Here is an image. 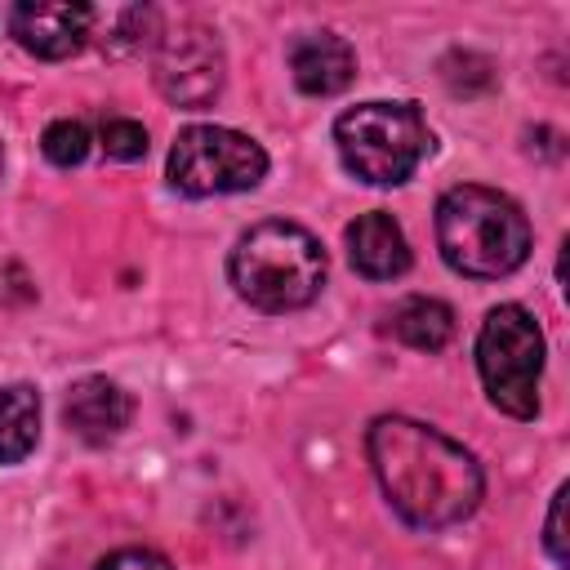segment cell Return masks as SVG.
<instances>
[{"label": "cell", "mask_w": 570, "mask_h": 570, "mask_svg": "<svg viewBox=\"0 0 570 570\" xmlns=\"http://www.w3.org/2000/svg\"><path fill=\"white\" fill-rule=\"evenodd\" d=\"M365 450L392 512L414 530H445L472 517L485 494L472 450L419 419L379 414L365 432Z\"/></svg>", "instance_id": "obj_1"}, {"label": "cell", "mask_w": 570, "mask_h": 570, "mask_svg": "<svg viewBox=\"0 0 570 570\" xmlns=\"http://www.w3.org/2000/svg\"><path fill=\"white\" fill-rule=\"evenodd\" d=\"M436 245L459 276L499 281L530 258V223L512 196L459 183L436 200Z\"/></svg>", "instance_id": "obj_2"}, {"label": "cell", "mask_w": 570, "mask_h": 570, "mask_svg": "<svg viewBox=\"0 0 570 570\" xmlns=\"http://www.w3.org/2000/svg\"><path fill=\"white\" fill-rule=\"evenodd\" d=\"M227 276L236 294L258 312H298L325 285V249L321 240L285 218L254 223L227 258Z\"/></svg>", "instance_id": "obj_3"}, {"label": "cell", "mask_w": 570, "mask_h": 570, "mask_svg": "<svg viewBox=\"0 0 570 570\" xmlns=\"http://www.w3.org/2000/svg\"><path fill=\"white\" fill-rule=\"evenodd\" d=\"M334 142L347 174L370 187L405 183L432 151L428 120L414 102H361L334 120Z\"/></svg>", "instance_id": "obj_4"}, {"label": "cell", "mask_w": 570, "mask_h": 570, "mask_svg": "<svg viewBox=\"0 0 570 570\" xmlns=\"http://www.w3.org/2000/svg\"><path fill=\"white\" fill-rule=\"evenodd\" d=\"M476 370L485 383V396L512 414L534 419L539 414V374H543V330L521 303H499L485 312L476 334Z\"/></svg>", "instance_id": "obj_5"}, {"label": "cell", "mask_w": 570, "mask_h": 570, "mask_svg": "<svg viewBox=\"0 0 570 570\" xmlns=\"http://www.w3.org/2000/svg\"><path fill=\"white\" fill-rule=\"evenodd\" d=\"M267 174V151L223 125H187L169 147V183L187 196L249 191Z\"/></svg>", "instance_id": "obj_6"}, {"label": "cell", "mask_w": 570, "mask_h": 570, "mask_svg": "<svg viewBox=\"0 0 570 570\" xmlns=\"http://www.w3.org/2000/svg\"><path fill=\"white\" fill-rule=\"evenodd\" d=\"M223 71H227V58H223V45L209 27L178 22V27L156 36L151 76H156V89L174 107H187V111L209 107L223 89Z\"/></svg>", "instance_id": "obj_7"}, {"label": "cell", "mask_w": 570, "mask_h": 570, "mask_svg": "<svg viewBox=\"0 0 570 570\" xmlns=\"http://www.w3.org/2000/svg\"><path fill=\"white\" fill-rule=\"evenodd\" d=\"M94 31V9L89 4H67V0H22L9 9V36L36 53V58H71L85 49Z\"/></svg>", "instance_id": "obj_8"}, {"label": "cell", "mask_w": 570, "mask_h": 570, "mask_svg": "<svg viewBox=\"0 0 570 570\" xmlns=\"http://www.w3.org/2000/svg\"><path fill=\"white\" fill-rule=\"evenodd\" d=\"M129 414H134L129 396H125L111 379H102V374H89V379L71 383V392H67V401H62L67 428H71L80 441H89V445L116 441V436L129 428Z\"/></svg>", "instance_id": "obj_9"}, {"label": "cell", "mask_w": 570, "mask_h": 570, "mask_svg": "<svg viewBox=\"0 0 570 570\" xmlns=\"http://www.w3.org/2000/svg\"><path fill=\"white\" fill-rule=\"evenodd\" d=\"M289 71H294V85L312 98H330V94H343L356 76V53L343 36L334 31H307L289 45Z\"/></svg>", "instance_id": "obj_10"}, {"label": "cell", "mask_w": 570, "mask_h": 570, "mask_svg": "<svg viewBox=\"0 0 570 570\" xmlns=\"http://www.w3.org/2000/svg\"><path fill=\"white\" fill-rule=\"evenodd\" d=\"M347 258L361 276L370 281H392L410 267V240L401 232V223L383 209H370L361 214L352 227H347Z\"/></svg>", "instance_id": "obj_11"}, {"label": "cell", "mask_w": 570, "mask_h": 570, "mask_svg": "<svg viewBox=\"0 0 570 570\" xmlns=\"http://www.w3.org/2000/svg\"><path fill=\"white\" fill-rule=\"evenodd\" d=\"M387 330L405 343V347H419V352H441L450 338H454V312L441 303V298H428V294H414V298H401L387 316Z\"/></svg>", "instance_id": "obj_12"}, {"label": "cell", "mask_w": 570, "mask_h": 570, "mask_svg": "<svg viewBox=\"0 0 570 570\" xmlns=\"http://www.w3.org/2000/svg\"><path fill=\"white\" fill-rule=\"evenodd\" d=\"M40 441V392L31 383L0 387V463H22Z\"/></svg>", "instance_id": "obj_13"}, {"label": "cell", "mask_w": 570, "mask_h": 570, "mask_svg": "<svg viewBox=\"0 0 570 570\" xmlns=\"http://www.w3.org/2000/svg\"><path fill=\"white\" fill-rule=\"evenodd\" d=\"M151 31H156V9L116 4V9H94V31L89 36H98L102 49L125 53V49H138Z\"/></svg>", "instance_id": "obj_14"}, {"label": "cell", "mask_w": 570, "mask_h": 570, "mask_svg": "<svg viewBox=\"0 0 570 570\" xmlns=\"http://www.w3.org/2000/svg\"><path fill=\"white\" fill-rule=\"evenodd\" d=\"M40 151H45L53 165H62V169L80 165V160L89 156V125H85V120H71V116L49 120L45 134H40Z\"/></svg>", "instance_id": "obj_15"}, {"label": "cell", "mask_w": 570, "mask_h": 570, "mask_svg": "<svg viewBox=\"0 0 570 570\" xmlns=\"http://www.w3.org/2000/svg\"><path fill=\"white\" fill-rule=\"evenodd\" d=\"M98 138H102V151L111 160H138V156H147V129L138 120H129V116H107L102 129H98Z\"/></svg>", "instance_id": "obj_16"}, {"label": "cell", "mask_w": 570, "mask_h": 570, "mask_svg": "<svg viewBox=\"0 0 570 570\" xmlns=\"http://www.w3.org/2000/svg\"><path fill=\"white\" fill-rule=\"evenodd\" d=\"M441 76H445L450 89L476 94V89H490V85H494V62L481 58V53H459V49H454V53L441 62Z\"/></svg>", "instance_id": "obj_17"}, {"label": "cell", "mask_w": 570, "mask_h": 570, "mask_svg": "<svg viewBox=\"0 0 570 570\" xmlns=\"http://www.w3.org/2000/svg\"><path fill=\"white\" fill-rule=\"evenodd\" d=\"M566 485H557V494H552V508H548V534H543V548H548V557H552V566L557 570H566L570 566V552H566V534H561V512H566Z\"/></svg>", "instance_id": "obj_18"}, {"label": "cell", "mask_w": 570, "mask_h": 570, "mask_svg": "<svg viewBox=\"0 0 570 570\" xmlns=\"http://www.w3.org/2000/svg\"><path fill=\"white\" fill-rule=\"evenodd\" d=\"M98 570H174V566L151 548H120L107 561H98Z\"/></svg>", "instance_id": "obj_19"}]
</instances>
